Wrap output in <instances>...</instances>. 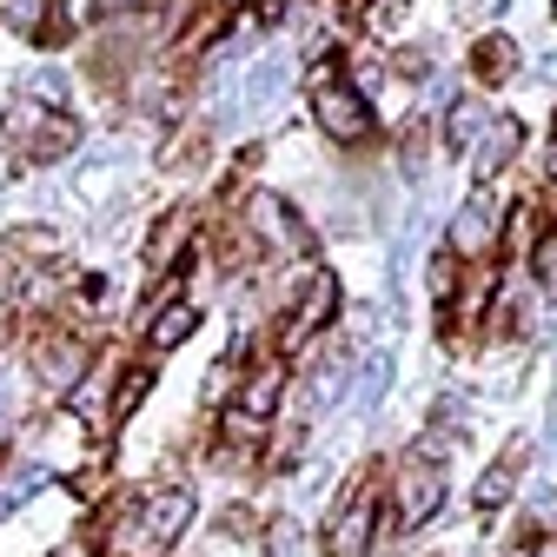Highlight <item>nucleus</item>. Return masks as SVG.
I'll use <instances>...</instances> for the list:
<instances>
[{"label":"nucleus","mask_w":557,"mask_h":557,"mask_svg":"<svg viewBox=\"0 0 557 557\" xmlns=\"http://www.w3.org/2000/svg\"><path fill=\"white\" fill-rule=\"evenodd\" d=\"M147 392H153V366H126L120 385H113V405H107V425H120V418H126L139 398H147Z\"/></svg>","instance_id":"nucleus-16"},{"label":"nucleus","mask_w":557,"mask_h":557,"mask_svg":"<svg viewBox=\"0 0 557 557\" xmlns=\"http://www.w3.org/2000/svg\"><path fill=\"white\" fill-rule=\"evenodd\" d=\"M518 147H524V126H518V120H492V126H484V139L471 147V180H478V186H492V180L511 166Z\"/></svg>","instance_id":"nucleus-11"},{"label":"nucleus","mask_w":557,"mask_h":557,"mask_svg":"<svg viewBox=\"0 0 557 557\" xmlns=\"http://www.w3.org/2000/svg\"><path fill=\"white\" fill-rule=\"evenodd\" d=\"M193 524V492L186 484H160V492H147V505H139V524L126 537V557H160L186 537Z\"/></svg>","instance_id":"nucleus-3"},{"label":"nucleus","mask_w":557,"mask_h":557,"mask_svg":"<svg viewBox=\"0 0 557 557\" xmlns=\"http://www.w3.org/2000/svg\"><path fill=\"white\" fill-rule=\"evenodd\" d=\"M498 226H505L498 193H492V186H478V193H471V206H465V220L451 226V246H458V252H471V259H484V246L498 239Z\"/></svg>","instance_id":"nucleus-10"},{"label":"nucleus","mask_w":557,"mask_h":557,"mask_svg":"<svg viewBox=\"0 0 557 557\" xmlns=\"http://www.w3.org/2000/svg\"><path fill=\"white\" fill-rule=\"evenodd\" d=\"M511 66H518V40H511V34H484V40L471 47V74H478L484 87H505Z\"/></svg>","instance_id":"nucleus-14"},{"label":"nucleus","mask_w":557,"mask_h":557,"mask_svg":"<svg viewBox=\"0 0 557 557\" xmlns=\"http://www.w3.org/2000/svg\"><path fill=\"white\" fill-rule=\"evenodd\" d=\"M550 139H557V113H550Z\"/></svg>","instance_id":"nucleus-20"},{"label":"nucleus","mask_w":557,"mask_h":557,"mask_svg":"<svg viewBox=\"0 0 557 557\" xmlns=\"http://www.w3.org/2000/svg\"><path fill=\"white\" fill-rule=\"evenodd\" d=\"M239 226H246V239H252V246H278V252H293V259H306V252H312L306 220H299V213H293V206L278 199V193H252Z\"/></svg>","instance_id":"nucleus-7"},{"label":"nucleus","mask_w":557,"mask_h":557,"mask_svg":"<svg viewBox=\"0 0 557 557\" xmlns=\"http://www.w3.org/2000/svg\"><path fill=\"white\" fill-rule=\"evenodd\" d=\"M107 8H133V0H107Z\"/></svg>","instance_id":"nucleus-19"},{"label":"nucleus","mask_w":557,"mask_h":557,"mask_svg":"<svg viewBox=\"0 0 557 557\" xmlns=\"http://www.w3.org/2000/svg\"><path fill=\"white\" fill-rule=\"evenodd\" d=\"M8 139H14L27 160H66V153L81 147V126L66 120L60 107H47V100H21L8 113Z\"/></svg>","instance_id":"nucleus-4"},{"label":"nucleus","mask_w":557,"mask_h":557,"mask_svg":"<svg viewBox=\"0 0 557 557\" xmlns=\"http://www.w3.org/2000/svg\"><path fill=\"white\" fill-rule=\"evenodd\" d=\"M193 325H199V312H193L186 299L153 306V319H147V352H180V345L193 338Z\"/></svg>","instance_id":"nucleus-13"},{"label":"nucleus","mask_w":557,"mask_h":557,"mask_svg":"<svg viewBox=\"0 0 557 557\" xmlns=\"http://www.w3.org/2000/svg\"><path fill=\"white\" fill-rule=\"evenodd\" d=\"M524 465H531V445H524V438H511V445L498 451V465H492V471L478 478V492H471V505H478L484 518H492V511H505V505H511V492H518V484H524Z\"/></svg>","instance_id":"nucleus-9"},{"label":"nucleus","mask_w":557,"mask_h":557,"mask_svg":"<svg viewBox=\"0 0 557 557\" xmlns=\"http://www.w3.org/2000/svg\"><path fill=\"white\" fill-rule=\"evenodd\" d=\"M312 120H319V133L332 139V147H366V139L379 133V113H372L366 87H345V81L312 94Z\"/></svg>","instance_id":"nucleus-6"},{"label":"nucleus","mask_w":557,"mask_h":557,"mask_svg":"<svg viewBox=\"0 0 557 557\" xmlns=\"http://www.w3.org/2000/svg\"><path fill=\"white\" fill-rule=\"evenodd\" d=\"M81 366H87V338L81 332H47V338H34V372H40L47 392H66V385L81 379Z\"/></svg>","instance_id":"nucleus-8"},{"label":"nucleus","mask_w":557,"mask_h":557,"mask_svg":"<svg viewBox=\"0 0 557 557\" xmlns=\"http://www.w3.org/2000/svg\"><path fill=\"white\" fill-rule=\"evenodd\" d=\"M338 319V278L325 272V265H312L306 272V306H293L286 319H278V332H272V345H278V359H293V352H306V345L325 332Z\"/></svg>","instance_id":"nucleus-5"},{"label":"nucleus","mask_w":557,"mask_h":557,"mask_svg":"<svg viewBox=\"0 0 557 557\" xmlns=\"http://www.w3.org/2000/svg\"><path fill=\"white\" fill-rule=\"evenodd\" d=\"M186 233H193V213H186V206L153 226V239H147V278H153V286H160V278H173V265H180V252H186Z\"/></svg>","instance_id":"nucleus-12"},{"label":"nucleus","mask_w":557,"mask_h":557,"mask_svg":"<svg viewBox=\"0 0 557 557\" xmlns=\"http://www.w3.org/2000/svg\"><path fill=\"white\" fill-rule=\"evenodd\" d=\"M385 524V465H366L325 518V557H366Z\"/></svg>","instance_id":"nucleus-2"},{"label":"nucleus","mask_w":557,"mask_h":557,"mask_svg":"<svg viewBox=\"0 0 557 557\" xmlns=\"http://www.w3.org/2000/svg\"><path fill=\"white\" fill-rule=\"evenodd\" d=\"M484 126H492V113H484V100H458L451 113H445V139L458 153H471L478 139H484Z\"/></svg>","instance_id":"nucleus-15"},{"label":"nucleus","mask_w":557,"mask_h":557,"mask_svg":"<svg viewBox=\"0 0 557 557\" xmlns=\"http://www.w3.org/2000/svg\"><path fill=\"white\" fill-rule=\"evenodd\" d=\"M458 458L451 425H432L425 438H411V451L385 471V492H392V518L385 531H425L445 505V465Z\"/></svg>","instance_id":"nucleus-1"},{"label":"nucleus","mask_w":557,"mask_h":557,"mask_svg":"<svg viewBox=\"0 0 557 557\" xmlns=\"http://www.w3.org/2000/svg\"><path fill=\"white\" fill-rule=\"evenodd\" d=\"M220 524H226V537H259V511H252V505H233Z\"/></svg>","instance_id":"nucleus-18"},{"label":"nucleus","mask_w":557,"mask_h":557,"mask_svg":"<svg viewBox=\"0 0 557 557\" xmlns=\"http://www.w3.org/2000/svg\"><path fill=\"white\" fill-rule=\"evenodd\" d=\"M531 278H537V293L557 299V233H537V246H531Z\"/></svg>","instance_id":"nucleus-17"}]
</instances>
